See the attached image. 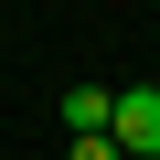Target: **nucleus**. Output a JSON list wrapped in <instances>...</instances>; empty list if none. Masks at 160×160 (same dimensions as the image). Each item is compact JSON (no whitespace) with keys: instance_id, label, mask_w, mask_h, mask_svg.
Returning <instances> with one entry per match:
<instances>
[{"instance_id":"nucleus-1","label":"nucleus","mask_w":160,"mask_h":160,"mask_svg":"<svg viewBox=\"0 0 160 160\" xmlns=\"http://www.w3.org/2000/svg\"><path fill=\"white\" fill-rule=\"evenodd\" d=\"M107 139L139 149V160H160V86H128V96L107 107Z\"/></svg>"},{"instance_id":"nucleus-2","label":"nucleus","mask_w":160,"mask_h":160,"mask_svg":"<svg viewBox=\"0 0 160 160\" xmlns=\"http://www.w3.org/2000/svg\"><path fill=\"white\" fill-rule=\"evenodd\" d=\"M107 107H118L107 86H64V128L75 139H107Z\"/></svg>"}]
</instances>
